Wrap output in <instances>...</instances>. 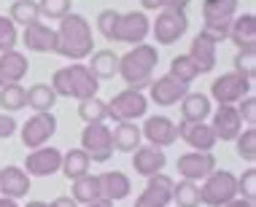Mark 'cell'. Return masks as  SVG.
I'll return each mask as SVG.
<instances>
[{
  "label": "cell",
  "mask_w": 256,
  "mask_h": 207,
  "mask_svg": "<svg viewBox=\"0 0 256 207\" xmlns=\"http://www.w3.org/2000/svg\"><path fill=\"white\" fill-rule=\"evenodd\" d=\"M52 207H78V205H76L73 197H57V199L52 202Z\"/></svg>",
  "instance_id": "47"
},
{
  "label": "cell",
  "mask_w": 256,
  "mask_h": 207,
  "mask_svg": "<svg viewBox=\"0 0 256 207\" xmlns=\"http://www.w3.org/2000/svg\"><path fill=\"white\" fill-rule=\"evenodd\" d=\"M92 51H94L92 24H89L81 13H73V11L68 13L65 19H60V27H57V54L60 57L81 62Z\"/></svg>",
  "instance_id": "1"
},
{
  "label": "cell",
  "mask_w": 256,
  "mask_h": 207,
  "mask_svg": "<svg viewBox=\"0 0 256 207\" xmlns=\"http://www.w3.org/2000/svg\"><path fill=\"white\" fill-rule=\"evenodd\" d=\"M81 151L92 159V164H106L114 156V140H110L108 124H86L81 132Z\"/></svg>",
  "instance_id": "6"
},
{
  "label": "cell",
  "mask_w": 256,
  "mask_h": 207,
  "mask_svg": "<svg viewBox=\"0 0 256 207\" xmlns=\"http://www.w3.org/2000/svg\"><path fill=\"white\" fill-rule=\"evenodd\" d=\"M238 51H256V16L254 13H240L232 19L230 38Z\"/></svg>",
  "instance_id": "19"
},
{
  "label": "cell",
  "mask_w": 256,
  "mask_h": 207,
  "mask_svg": "<svg viewBox=\"0 0 256 207\" xmlns=\"http://www.w3.org/2000/svg\"><path fill=\"white\" fill-rule=\"evenodd\" d=\"M24 207H52V202H38L36 199V202H27Z\"/></svg>",
  "instance_id": "51"
},
{
  "label": "cell",
  "mask_w": 256,
  "mask_h": 207,
  "mask_svg": "<svg viewBox=\"0 0 256 207\" xmlns=\"http://www.w3.org/2000/svg\"><path fill=\"white\" fill-rule=\"evenodd\" d=\"M0 108H3V113H16V110L27 108V89H22V84L0 86Z\"/></svg>",
  "instance_id": "33"
},
{
  "label": "cell",
  "mask_w": 256,
  "mask_h": 207,
  "mask_svg": "<svg viewBox=\"0 0 256 207\" xmlns=\"http://www.w3.org/2000/svg\"><path fill=\"white\" fill-rule=\"evenodd\" d=\"M210 129L216 135V140L221 143H232L234 137L243 132V121H240V113L234 105H218L216 113H213Z\"/></svg>",
  "instance_id": "16"
},
{
  "label": "cell",
  "mask_w": 256,
  "mask_h": 207,
  "mask_svg": "<svg viewBox=\"0 0 256 207\" xmlns=\"http://www.w3.org/2000/svg\"><path fill=\"white\" fill-rule=\"evenodd\" d=\"M238 113H240V121H246L248 127H254V124H256V97H254V94H248V97L240 100Z\"/></svg>",
  "instance_id": "45"
},
{
  "label": "cell",
  "mask_w": 256,
  "mask_h": 207,
  "mask_svg": "<svg viewBox=\"0 0 256 207\" xmlns=\"http://www.w3.org/2000/svg\"><path fill=\"white\" fill-rule=\"evenodd\" d=\"M210 100L202 92H186L181 100V121H208Z\"/></svg>",
  "instance_id": "28"
},
{
  "label": "cell",
  "mask_w": 256,
  "mask_h": 207,
  "mask_svg": "<svg viewBox=\"0 0 256 207\" xmlns=\"http://www.w3.org/2000/svg\"><path fill=\"white\" fill-rule=\"evenodd\" d=\"M70 8H73L70 0H38L40 16L52 19V22H60V19H65L68 13H70Z\"/></svg>",
  "instance_id": "38"
},
{
  "label": "cell",
  "mask_w": 256,
  "mask_h": 207,
  "mask_svg": "<svg viewBox=\"0 0 256 207\" xmlns=\"http://www.w3.org/2000/svg\"><path fill=\"white\" fill-rule=\"evenodd\" d=\"M192 0H140V11H186Z\"/></svg>",
  "instance_id": "42"
},
{
  "label": "cell",
  "mask_w": 256,
  "mask_h": 207,
  "mask_svg": "<svg viewBox=\"0 0 256 207\" xmlns=\"http://www.w3.org/2000/svg\"><path fill=\"white\" fill-rule=\"evenodd\" d=\"M168 167V156H164L162 148L154 146H140L138 151H132V170L143 178H151L156 172H162Z\"/></svg>",
  "instance_id": "20"
},
{
  "label": "cell",
  "mask_w": 256,
  "mask_h": 207,
  "mask_svg": "<svg viewBox=\"0 0 256 207\" xmlns=\"http://www.w3.org/2000/svg\"><path fill=\"white\" fill-rule=\"evenodd\" d=\"M216 49L218 46L213 43L210 38L205 35V32H200V35L192 38V46H189V59L197 65V70L200 75H205V73H213V67H216Z\"/></svg>",
  "instance_id": "21"
},
{
  "label": "cell",
  "mask_w": 256,
  "mask_h": 207,
  "mask_svg": "<svg viewBox=\"0 0 256 207\" xmlns=\"http://www.w3.org/2000/svg\"><path fill=\"white\" fill-rule=\"evenodd\" d=\"M176 132L192 151H202V154H210L218 143L208 121H178Z\"/></svg>",
  "instance_id": "11"
},
{
  "label": "cell",
  "mask_w": 256,
  "mask_h": 207,
  "mask_svg": "<svg viewBox=\"0 0 256 207\" xmlns=\"http://www.w3.org/2000/svg\"><path fill=\"white\" fill-rule=\"evenodd\" d=\"M60 167H62V151L54 146H44V148H36L32 154H27L22 170L32 178H49L54 172H60Z\"/></svg>",
  "instance_id": "13"
},
{
  "label": "cell",
  "mask_w": 256,
  "mask_h": 207,
  "mask_svg": "<svg viewBox=\"0 0 256 207\" xmlns=\"http://www.w3.org/2000/svg\"><path fill=\"white\" fill-rule=\"evenodd\" d=\"M168 75H172L176 81H181V84L189 86L192 81L200 78V70H197L194 62L189 59V54H178V57H172V62H170V73Z\"/></svg>",
  "instance_id": "34"
},
{
  "label": "cell",
  "mask_w": 256,
  "mask_h": 207,
  "mask_svg": "<svg viewBox=\"0 0 256 207\" xmlns=\"http://www.w3.org/2000/svg\"><path fill=\"white\" fill-rule=\"evenodd\" d=\"M234 73H240L248 81H254L256 78V51H238L234 54Z\"/></svg>",
  "instance_id": "40"
},
{
  "label": "cell",
  "mask_w": 256,
  "mask_h": 207,
  "mask_svg": "<svg viewBox=\"0 0 256 207\" xmlns=\"http://www.w3.org/2000/svg\"><path fill=\"white\" fill-rule=\"evenodd\" d=\"M116 13L119 11H114V8H106L98 13V32L108 40H110V32H114V24H116Z\"/></svg>",
  "instance_id": "44"
},
{
  "label": "cell",
  "mask_w": 256,
  "mask_h": 207,
  "mask_svg": "<svg viewBox=\"0 0 256 207\" xmlns=\"http://www.w3.org/2000/svg\"><path fill=\"white\" fill-rule=\"evenodd\" d=\"M159 65V51L151 43H138L127 54H119V78L127 84V89L143 92L151 86L154 70Z\"/></svg>",
  "instance_id": "2"
},
{
  "label": "cell",
  "mask_w": 256,
  "mask_h": 207,
  "mask_svg": "<svg viewBox=\"0 0 256 207\" xmlns=\"http://www.w3.org/2000/svg\"><path fill=\"white\" fill-rule=\"evenodd\" d=\"M70 191H73V199H76V205L78 207H84L89 202H98V199H102V189H100V178L98 175H84V178H78V181H73L70 186Z\"/></svg>",
  "instance_id": "30"
},
{
  "label": "cell",
  "mask_w": 256,
  "mask_h": 207,
  "mask_svg": "<svg viewBox=\"0 0 256 207\" xmlns=\"http://www.w3.org/2000/svg\"><path fill=\"white\" fill-rule=\"evenodd\" d=\"M22 43L27 46V51L57 54V30H52V27L44 24V22H36V24L24 27Z\"/></svg>",
  "instance_id": "18"
},
{
  "label": "cell",
  "mask_w": 256,
  "mask_h": 207,
  "mask_svg": "<svg viewBox=\"0 0 256 207\" xmlns=\"http://www.w3.org/2000/svg\"><path fill=\"white\" fill-rule=\"evenodd\" d=\"M54 102H57V94L49 84H32L27 89V105L36 113H52Z\"/></svg>",
  "instance_id": "32"
},
{
  "label": "cell",
  "mask_w": 256,
  "mask_h": 207,
  "mask_svg": "<svg viewBox=\"0 0 256 207\" xmlns=\"http://www.w3.org/2000/svg\"><path fill=\"white\" fill-rule=\"evenodd\" d=\"M68 73V84H70V97L73 100H89V97H98V89L100 81L89 73V67L84 62H73V65L65 67Z\"/></svg>",
  "instance_id": "14"
},
{
  "label": "cell",
  "mask_w": 256,
  "mask_h": 207,
  "mask_svg": "<svg viewBox=\"0 0 256 207\" xmlns=\"http://www.w3.org/2000/svg\"><path fill=\"white\" fill-rule=\"evenodd\" d=\"M151 32V22L146 16V11H127V13H116V24L110 32L114 43H127V46H138L148 38Z\"/></svg>",
  "instance_id": "4"
},
{
  "label": "cell",
  "mask_w": 256,
  "mask_h": 207,
  "mask_svg": "<svg viewBox=\"0 0 256 207\" xmlns=\"http://www.w3.org/2000/svg\"><path fill=\"white\" fill-rule=\"evenodd\" d=\"M234 151H238L240 159H246V162H256V129L248 127L243 129L238 137H234Z\"/></svg>",
  "instance_id": "37"
},
{
  "label": "cell",
  "mask_w": 256,
  "mask_h": 207,
  "mask_svg": "<svg viewBox=\"0 0 256 207\" xmlns=\"http://www.w3.org/2000/svg\"><path fill=\"white\" fill-rule=\"evenodd\" d=\"M186 92H189L186 84L176 81L172 75H162V78L151 81V86H148V97L151 100L148 102H156V105H162V108H170V105H178Z\"/></svg>",
  "instance_id": "17"
},
{
  "label": "cell",
  "mask_w": 256,
  "mask_h": 207,
  "mask_svg": "<svg viewBox=\"0 0 256 207\" xmlns=\"http://www.w3.org/2000/svg\"><path fill=\"white\" fill-rule=\"evenodd\" d=\"M230 27H232V22H224V24H202V30H200V32H205V35L218 46V43H224V40L230 38Z\"/></svg>",
  "instance_id": "43"
},
{
  "label": "cell",
  "mask_w": 256,
  "mask_h": 207,
  "mask_svg": "<svg viewBox=\"0 0 256 207\" xmlns=\"http://www.w3.org/2000/svg\"><path fill=\"white\" fill-rule=\"evenodd\" d=\"M54 132H57V119H54V113H36L24 121L22 143H24V148H32V151L44 148L54 137Z\"/></svg>",
  "instance_id": "9"
},
{
  "label": "cell",
  "mask_w": 256,
  "mask_h": 207,
  "mask_svg": "<svg viewBox=\"0 0 256 207\" xmlns=\"http://www.w3.org/2000/svg\"><path fill=\"white\" fill-rule=\"evenodd\" d=\"M238 197V175L230 170H213L200 186V199L208 207H224Z\"/></svg>",
  "instance_id": "3"
},
{
  "label": "cell",
  "mask_w": 256,
  "mask_h": 207,
  "mask_svg": "<svg viewBox=\"0 0 256 207\" xmlns=\"http://www.w3.org/2000/svg\"><path fill=\"white\" fill-rule=\"evenodd\" d=\"M240 0H202V24H224L232 22Z\"/></svg>",
  "instance_id": "27"
},
{
  "label": "cell",
  "mask_w": 256,
  "mask_h": 207,
  "mask_svg": "<svg viewBox=\"0 0 256 207\" xmlns=\"http://www.w3.org/2000/svg\"><path fill=\"white\" fill-rule=\"evenodd\" d=\"M19 43V32L16 24L11 22L8 16H0V54L3 51H14Z\"/></svg>",
  "instance_id": "39"
},
{
  "label": "cell",
  "mask_w": 256,
  "mask_h": 207,
  "mask_svg": "<svg viewBox=\"0 0 256 207\" xmlns=\"http://www.w3.org/2000/svg\"><path fill=\"white\" fill-rule=\"evenodd\" d=\"M78 119L86 121V124H106V119H108L106 102L98 100V97L81 100V102H78Z\"/></svg>",
  "instance_id": "36"
},
{
  "label": "cell",
  "mask_w": 256,
  "mask_h": 207,
  "mask_svg": "<svg viewBox=\"0 0 256 207\" xmlns=\"http://www.w3.org/2000/svg\"><path fill=\"white\" fill-rule=\"evenodd\" d=\"M30 191V175L22 167H3L0 170V194L8 199H22Z\"/></svg>",
  "instance_id": "24"
},
{
  "label": "cell",
  "mask_w": 256,
  "mask_h": 207,
  "mask_svg": "<svg viewBox=\"0 0 256 207\" xmlns=\"http://www.w3.org/2000/svg\"><path fill=\"white\" fill-rule=\"evenodd\" d=\"M186 30H189V16L184 11H159L151 22V35L159 46L178 43L186 35Z\"/></svg>",
  "instance_id": "7"
},
{
  "label": "cell",
  "mask_w": 256,
  "mask_h": 207,
  "mask_svg": "<svg viewBox=\"0 0 256 207\" xmlns=\"http://www.w3.org/2000/svg\"><path fill=\"white\" fill-rule=\"evenodd\" d=\"M30 70V59L22 51H3L0 54V86L6 84H19Z\"/></svg>",
  "instance_id": "22"
},
{
  "label": "cell",
  "mask_w": 256,
  "mask_h": 207,
  "mask_svg": "<svg viewBox=\"0 0 256 207\" xmlns=\"http://www.w3.org/2000/svg\"><path fill=\"white\" fill-rule=\"evenodd\" d=\"M216 156L213 154H202V151H189V154L178 156V175L181 181H192V183H200L216 170Z\"/></svg>",
  "instance_id": "12"
},
{
  "label": "cell",
  "mask_w": 256,
  "mask_h": 207,
  "mask_svg": "<svg viewBox=\"0 0 256 207\" xmlns=\"http://www.w3.org/2000/svg\"><path fill=\"white\" fill-rule=\"evenodd\" d=\"M8 19L16 27H30L40 22V11H38V0H14L8 8Z\"/></svg>",
  "instance_id": "31"
},
{
  "label": "cell",
  "mask_w": 256,
  "mask_h": 207,
  "mask_svg": "<svg viewBox=\"0 0 256 207\" xmlns=\"http://www.w3.org/2000/svg\"><path fill=\"white\" fill-rule=\"evenodd\" d=\"M172 202L178 207H200L202 199H200V186L192 181H178L172 183Z\"/></svg>",
  "instance_id": "35"
},
{
  "label": "cell",
  "mask_w": 256,
  "mask_h": 207,
  "mask_svg": "<svg viewBox=\"0 0 256 207\" xmlns=\"http://www.w3.org/2000/svg\"><path fill=\"white\" fill-rule=\"evenodd\" d=\"M106 108L110 121H135L148 113V97L135 89H124L106 102Z\"/></svg>",
  "instance_id": "5"
},
{
  "label": "cell",
  "mask_w": 256,
  "mask_h": 207,
  "mask_svg": "<svg viewBox=\"0 0 256 207\" xmlns=\"http://www.w3.org/2000/svg\"><path fill=\"white\" fill-rule=\"evenodd\" d=\"M251 86H254V81H248L246 75H240L234 70L221 73L210 84V97L216 100L218 105H234V102H240L243 97L251 94Z\"/></svg>",
  "instance_id": "8"
},
{
  "label": "cell",
  "mask_w": 256,
  "mask_h": 207,
  "mask_svg": "<svg viewBox=\"0 0 256 207\" xmlns=\"http://www.w3.org/2000/svg\"><path fill=\"white\" fill-rule=\"evenodd\" d=\"M16 132V119L11 113H0V140H8Z\"/></svg>",
  "instance_id": "46"
},
{
  "label": "cell",
  "mask_w": 256,
  "mask_h": 207,
  "mask_svg": "<svg viewBox=\"0 0 256 207\" xmlns=\"http://www.w3.org/2000/svg\"><path fill=\"white\" fill-rule=\"evenodd\" d=\"M84 207H114V202H108V199H98V202H89Z\"/></svg>",
  "instance_id": "49"
},
{
  "label": "cell",
  "mask_w": 256,
  "mask_h": 207,
  "mask_svg": "<svg viewBox=\"0 0 256 207\" xmlns=\"http://www.w3.org/2000/svg\"><path fill=\"white\" fill-rule=\"evenodd\" d=\"M172 178L164 172L146 178V189L140 191V197L135 199L132 207H168L172 202Z\"/></svg>",
  "instance_id": "10"
},
{
  "label": "cell",
  "mask_w": 256,
  "mask_h": 207,
  "mask_svg": "<svg viewBox=\"0 0 256 207\" xmlns=\"http://www.w3.org/2000/svg\"><path fill=\"white\" fill-rule=\"evenodd\" d=\"M0 207H19L16 199H8V197H0Z\"/></svg>",
  "instance_id": "50"
},
{
  "label": "cell",
  "mask_w": 256,
  "mask_h": 207,
  "mask_svg": "<svg viewBox=\"0 0 256 207\" xmlns=\"http://www.w3.org/2000/svg\"><path fill=\"white\" fill-rule=\"evenodd\" d=\"M110 140H114V151H119V154H132L143 146L140 127L135 121H119L116 129L110 132Z\"/></svg>",
  "instance_id": "25"
},
{
  "label": "cell",
  "mask_w": 256,
  "mask_h": 207,
  "mask_svg": "<svg viewBox=\"0 0 256 207\" xmlns=\"http://www.w3.org/2000/svg\"><path fill=\"white\" fill-rule=\"evenodd\" d=\"M224 207H256V202H251V199H243V197H234L232 202H226Z\"/></svg>",
  "instance_id": "48"
},
{
  "label": "cell",
  "mask_w": 256,
  "mask_h": 207,
  "mask_svg": "<svg viewBox=\"0 0 256 207\" xmlns=\"http://www.w3.org/2000/svg\"><path fill=\"white\" fill-rule=\"evenodd\" d=\"M89 73L98 81H110L114 75H119V54L110 49H100L89 54Z\"/></svg>",
  "instance_id": "26"
},
{
  "label": "cell",
  "mask_w": 256,
  "mask_h": 207,
  "mask_svg": "<svg viewBox=\"0 0 256 207\" xmlns=\"http://www.w3.org/2000/svg\"><path fill=\"white\" fill-rule=\"evenodd\" d=\"M89 167H92V159H89L81 148H70L68 154H62L60 172L68 178V181H78V178L89 175Z\"/></svg>",
  "instance_id": "29"
},
{
  "label": "cell",
  "mask_w": 256,
  "mask_h": 207,
  "mask_svg": "<svg viewBox=\"0 0 256 207\" xmlns=\"http://www.w3.org/2000/svg\"><path fill=\"white\" fill-rule=\"evenodd\" d=\"M100 178V189H102V199H108V202H122V199L130 197V191H132V183H130V175L122 170H108L102 172Z\"/></svg>",
  "instance_id": "23"
},
{
  "label": "cell",
  "mask_w": 256,
  "mask_h": 207,
  "mask_svg": "<svg viewBox=\"0 0 256 207\" xmlns=\"http://www.w3.org/2000/svg\"><path fill=\"white\" fill-rule=\"evenodd\" d=\"M238 197L256 202V167H248L243 175L238 178Z\"/></svg>",
  "instance_id": "41"
},
{
  "label": "cell",
  "mask_w": 256,
  "mask_h": 207,
  "mask_svg": "<svg viewBox=\"0 0 256 207\" xmlns=\"http://www.w3.org/2000/svg\"><path fill=\"white\" fill-rule=\"evenodd\" d=\"M140 135L146 137V143L154 148H168L178 140L176 124H172L168 116H148L140 127Z\"/></svg>",
  "instance_id": "15"
}]
</instances>
